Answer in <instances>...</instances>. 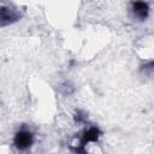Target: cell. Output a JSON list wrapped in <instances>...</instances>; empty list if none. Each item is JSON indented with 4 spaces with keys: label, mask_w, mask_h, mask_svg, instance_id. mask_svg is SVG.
Returning <instances> with one entry per match:
<instances>
[{
    "label": "cell",
    "mask_w": 154,
    "mask_h": 154,
    "mask_svg": "<svg viewBox=\"0 0 154 154\" xmlns=\"http://www.w3.org/2000/svg\"><path fill=\"white\" fill-rule=\"evenodd\" d=\"M18 19H19V14L16 11L10 10L7 7L1 8V25L2 26H5L6 24H11Z\"/></svg>",
    "instance_id": "277c9868"
},
{
    "label": "cell",
    "mask_w": 154,
    "mask_h": 154,
    "mask_svg": "<svg viewBox=\"0 0 154 154\" xmlns=\"http://www.w3.org/2000/svg\"><path fill=\"white\" fill-rule=\"evenodd\" d=\"M142 70H143L144 72L153 71V70H154V60H150V61H148L147 64H144V65L142 66Z\"/></svg>",
    "instance_id": "8992f818"
},
{
    "label": "cell",
    "mask_w": 154,
    "mask_h": 154,
    "mask_svg": "<svg viewBox=\"0 0 154 154\" xmlns=\"http://www.w3.org/2000/svg\"><path fill=\"white\" fill-rule=\"evenodd\" d=\"M100 135H101V131H100V129L96 128V126H91V128L87 129V130L83 132V135L81 136V141H79L81 148H79V152L83 150V147H84L87 143H89V142H96V141L99 140Z\"/></svg>",
    "instance_id": "3957f363"
},
{
    "label": "cell",
    "mask_w": 154,
    "mask_h": 154,
    "mask_svg": "<svg viewBox=\"0 0 154 154\" xmlns=\"http://www.w3.org/2000/svg\"><path fill=\"white\" fill-rule=\"evenodd\" d=\"M131 12L136 19L144 20L149 14V5L144 0H135L131 5Z\"/></svg>",
    "instance_id": "7a4b0ae2"
},
{
    "label": "cell",
    "mask_w": 154,
    "mask_h": 154,
    "mask_svg": "<svg viewBox=\"0 0 154 154\" xmlns=\"http://www.w3.org/2000/svg\"><path fill=\"white\" fill-rule=\"evenodd\" d=\"M34 143V135L29 129H20L14 134L13 137V144L19 150H26L29 149Z\"/></svg>",
    "instance_id": "6da1fadb"
},
{
    "label": "cell",
    "mask_w": 154,
    "mask_h": 154,
    "mask_svg": "<svg viewBox=\"0 0 154 154\" xmlns=\"http://www.w3.org/2000/svg\"><path fill=\"white\" fill-rule=\"evenodd\" d=\"M75 120H76L77 123L84 122V120H85V114H84L83 112H81V111H77L76 114H75Z\"/></svg>",
    "instance_id": "5b68a950"
}]
</instances>
